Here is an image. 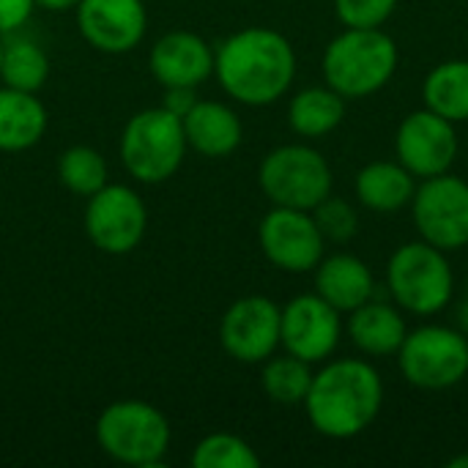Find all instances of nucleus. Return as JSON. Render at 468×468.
Instances as JSON below:
<instances>
[{
    "label": "nucleus",
    "instance_id": "f257e3e1",
    "mask_svg": "<svg viewBox=\"0 0 468 468\" xmlns=\"http://www.w3.org/2000/svg\"><path fill=\"white\" fill-rule=\"evenodd\" d=\"M214 77L233 101L269 107L293 85V44L274 27L236 30L214 49Z\"/></svg>",
    "mask_w": 468,
    "mask_h": 468
},
{
    "label": "nucleus",
    "instance_id": "f03ea898",
    "mask_svg": "<svg viewBox=\"0 0 468 468\" xmlns=\"http://www.w3.org/2000/svg\"><path fill=\"white\" fill-rule=\"evenodd\" d=\"M302 406L315 433L335 441L356 439L384 409L381 373L365 359H326L313 373Z\"/></svg>",
    "mask_w": 468,
    "mask_h": 468
},
{
    "label": "nucleus",
    "instance_id": "7ed1b4c3",
    "mask_svg": "<svg viewBox=\"0 0 468 468\" xmlns=\"http://www.w3.org/2000/svg\"><path fill=\"white\" fill-rule=\"evenodd\" d=\"M398 44L381 27H346L324 49V80L346 101L367 99L398 71Z\"/></svg>",
    "mask_w": 468,
    "mask_h": 468
},
{
    "label": "nucleus",
    "instance_id": "20e7f679",
    "mask_svg": "<svg viewBox=\"0 0 468 468\" xmlns=\"http://www.w3.org/2000/svg\"><path fill=\"white\" fill-rule=\"evenodd\" d=\"M392 302L417 318L439 315L455 296V271L444 250L417 239L400 244L387 263Z\"/></svg>",
    "mask_w": 468,
    "mask_h": 468
},
{
    "label": "nucleus",
    "instance_id": "39448f33",
    "mask_svg": "<svg viewBox=\"0 0 468 468\" xmlns=\"http://www.w3.org/2000/svg\"><path fill=\"white\" fill-rule=\"evenodd\" d=\"M96 444L115 463L154 468L170 450V422L145 400H115L96 420Z\"/></svg>",
    "mask_w": 468,
    "mask_h": 468
},
{
    "label": "nucleus",
    "instance_id": "423d86ee",
    "mask_svg": "<svg viewBox=\"0 0 468 468\" xmlns=\"http://www.w3.org/2000/svg\"><path fill=\"white\" fill-rule=\"evenodd\" d=\"M184 123L165 107H148L134 112L121 132V165L140 184H162L173 178L184 162Z\"/></svg>",
    "mask_w": 468,
    "mask_h": 468
},
{
    "label": "nucleus",
    "instance_id": "0eeeda50",
    "mask_svg": "<svg viewBox=\"0 0 468 468\" xmlns=\"http://www.w3.org/2000/svg\"><path fill=\"white\" fill-rule=\"evenodd\" d=\"M258 184L271 206L313 211L324 197L332 195L335 176L318 148L291 143L263 156L258 167Z\"/></svg>",
    "mask_w": 468,
    "mask_h": 468
},
{
    "label": "nucleus",
    "instance_id": "6e6552de",
    "mask_svg": "<svg viewBox=\"0 0 468 468\" xmlns=\"http://www.w3.org/2000/svg\"><path fill=\"white\" fill-rule=\"evenodd\" d=\"M398 356L403 378L422 392H444L468 376V337L461 329L428 324L406 335Z\"/></svg>",
    "mask_w": 468,
    "mask_h": 468
},
{
    "label": "nucleus",
    "instance_id": "1a4fd4ad",
    "mask_svg": "<svg viewBox=\"0 0 468 468\" xmlns=\"http://www.w3.org/2000/svg\"><path fill=\"white\" fill-rule=\"evenodd\" d=\"M411 219L422 241L455 252L468 247V181L450 173L422 178L411 200Z\"/></svg>",
    "mask_w": 468,
    "mask_h": 468
},
{
    "label": "nucleus",
    "instance_id": "9d476101",
    "mask_svg": "<svg viewBox=\"0 0 468 468\" xmlns=\"http://www.w3.org/2000/svg\"><path fill=\"white\" fill-rule=\"evenodd\" d=\"M148 228V211L143 197L123 184H107L88 197L85 236L107 255H129L140 247Z\"/></svg>",
    "mask_w": 468,
    "mask_h": 468
},
{
    "label": "nucleus",
    "instance_id": "9b49d317",
    "mask_svg": "<svg viewBox=\"0 0 468 468\" xmlns=\"http://www.w3.org/2000/svg\"><path fill=\"white\" fill-rule=\"evenodd\" d=\"M258 244L263 258L288 274L313 271L326 255V239L321 236L313 211L285 206H274L261 219Z\"/></svg>",
    "mask_w": 468,
    "mask_h": 468
},
{
    "label": "nucleus",
    "instance_id": "f8f14e48",
    "mask_svg": "<svg viewBox=\"0 0 468 468\" xmlns=\"http://www.w3.org/2000/svg\"><path fill=\"white\" fill-rule=\"evenodd\" d=\"M395 159L417 181L450 173L458 159L455 123L428 107L409 112L395 132Z\"/></svg>",
    "mask_w": 468,
    "mask_h": 468
},
{
    "label": "nucleus",
    "instance_id": "ddd939ff",
    "mask_svg": "<svg viewBox=\"0 0 468 468\" xmlns=\"http://www.w3.org/2000/svg\"><path fill=\"white\" fill-rule=\"evenodd\" d=\"M282 307L269 296L236 299L219 321V343L225 354L241 365H263L280 348Z\"/></svg>",
    "mask_w": 468,
    "mask_h": 468
},
{
    "label": "nucleus",
    "instance_id": "4468645a",
    "mask_svg": "<svg viewBox=\"0 0 468 468\" xmlns=\"http://www.w3.org/2000/svg\"><path fill=\"white\" fill-rule=\"evenodd\" d=\"M340 337L343 313H337L318 293H302L291 299L280 313V346L310 365L332 359Z\"/></svg>",
    "mask_w": 468,
    "mask_h": 468
},
{
    "label": "nucleus",
    "instance_id": "2eb2a0df",
    "mask_svg": "<svg viewBox=\"0 0 468 468\" xmlns=\"http://www.w3.org/2000/svg\"><path fill=\"white\" fill-rule=\"evenodd\" d=\"M80 36L99 52L123 55L140 47L148 30V11L143 0H80Z\"/></svg>",
    "mask_w": 468,
    "mask_h": 468
},
{
    "label": "nucleus",
    "instance_id": "dca6fc26",
    "mask_svg": "<svg viewBox=\"0 0 468 468\" xmlns=\"http://www.w3.org/2000/svg\"><path fill=\"white\" fill-rule=\"evenodd\" d=\"M148 69L162 88H197L214 77V47L192 30H167L154 41Z\"/></svg>",
    "mask_w": 468,
    "mask_h": 468
},
{
    "label": "nucleus",
    "instance_id": "f3484780",
    "mask_svg": "<svg viewBox=\"0 0 468 468\" xmlns=\"http://www.w3.org/2000/svg\"><path fill=\"white\" fill-rule=\"evenodd\" d=\"M313 271H315V293L343 315H348L351 310L362 307L376 296V277L370 266L351 252L324 255Z\"/></svg>",
    "mask_w": 468,
    "mask_h": 468
},
{
    "label": "nucleus",
    "instance_id": "a211bd4d",
    "mask_svg": "<svg viewBox=\"0 0 468 468\" xmlns=\"http://www.w3.org/2000/svg\"><path fill=\"white\" fill-rule=\"evenodd\" d=\"M186 148L206 159H222L230 156L244 137L241 118L233 107L222 101H200L181 118Z\"/></svg>",
    "mask_w": 468,
    "mask_h": 468
},
{
    "label": "nucleus",
    "instance_id": "6ab92c4d",
    "mask_svg": "<svg viewBox=\"0 0 468 468\" xmlns=\"http://www.w3.org/2000/svg\"><path fill=\"white\" fill-rule=\"evenodd\" d=\"M348 337L365 356H395L409 335L406 313L392 302H378L376 296L362 307L348 313Z\"/></svg>",
    "mask_w": 468,
    "mask_h": 468
},
{
    "label": "nucleus",
    "instance_id": "aec40b11",
    "mask_svg": "<svg viewBox=\"0 0 468 468\" xmlns=\"http://www.w3.org/2000/svg\"><path fill=\"white\" fill-rule=\"evenodd\" d=\"M354 192L362 208L373 214H398L411 206L417 178L398 159H376L356 173Z\"/></svg>",
    "mask_w": 468,
    "mask_h": 468
},
{
    "label": "nucleus",
    "instance_id": "412c9836",
    "mask_svg": "<svg viewBox=\"0 0 468 468\" xmlns=\"http://www.w3.org/2000/svg\"><path fill=\"white\" fill-rule=\"evenodd\" d=\"M47 132V110L36 93L0 88V151L19 154L41 143Z\"/></svg>",
    "mask_w": 468,
    "mask_h": 468
},
{
    "label": "nucleus",
    "instance_id": "4be33fe9",
    "mask_svg": "<svg viewBox=\"0 0 468 468\" xmlns=\"http://www.w3.org/2000/svg\"><path fill=\"white\" fill-rule=\"evenodd\" d=\"M346 118V99L329 85H310L291 96L288 101V126L304 137L318 140L332 134Z\"/></svg>",
    "mask_w": 468,
    "mask_h": 468
},
{
    "label": "nucleus",
    "instance_id": "5701e85b",
    "mask_svg": "<svg viewBox=\"0 0 468 468\" xmlns=\"http://www.w3.org/2000/svg\"><path fill=\"white\" fill-rule=\"evenodd\" d=\"M422 101L452 123L468 121V60H444L433 66L422 82Z\"/></svg>",
    "mask_w": 468,
    "mask_h": 468
},
{
    "label": "nucleus",
    "instance_id": "b1692460",
    "mask_svg": "<svg viewBox=\"0 0 468 468\" xmlns=\"http://www.w3.org/2000/svg\"><path fill=\"white\" fill-rule=\"evenodd\" d=\"M47 77H49V58H47L44 47L30 36H19V30L5 36L3 63H0L3 85L27 90V93H38L44 88Z\"/></svg>",
    "mask_w": 468,
    "mask_h": 468
},
{
    "label": "nucleus",
    "instance_id": "393cba45",
    "mask_svg": "<svg viewBox=\"0 0 468 468\" xmlns=\"http://www.w3.org/2000/svg\"><path fill=\"white\" fill-rule=\"evenodd\" d=\"M313 384V365L293 354H271L261 370V387L277 406H302Z\"/></svg>",
    "mask_w": 468,
    "mask_h": 468
},
{
    "label": "nucleus",
    "instance_id": "a878e982",
    "mask_svg": "<svg viewBox=\"0 0 468 468\" xmlns=\"http://www.w3.org/2000/svg\"><path fill=\"white\" fill-rule=\"evenodd\" d=\"M58 178L69 192L90 197L110 184L107 159L90 145H71L58 156Z\"/></svg>",
    "mask_w": 468,
    "mask_h": 468
},
{
    "label": "nucleus",
    "instance_id": "bb28decb",
    "mask_svg": "<svg viewBox=\"0 0 468 468\" xmlns=\"http://www.w3.org/2000/svg\"><path fill=\"white\" fill-rule=\"evenodd\" d=\"M189 463L195 468H258L261 455L236 433H208L192 450Z\"/></svg>",
    "mask_w": 468,
    "mask_h": 468
},
{
    "label": "nucleus",
    "instance_id": "cd10ccee",
    "mask_svg": "<svg viewBox=\"0 0 468 468\" xmlns=\"http://www.w3.org/2000/svg\"><path fill=\"white\" fill-rule=\"evenodd\" d=\"M313 219L321 230V236L332 244H348L356 230H359V211L354 203L343 200V197H324L315 208H313Z\"/></svg>",
    "mask_w": 468,
    "mask_h": 468
},
{
    "label": "nucleus",
    "instance_id": "c85d7f7f",
    "mask_svg": "<svg viewBox=\"0 0 468 468\" xmlns=\"http://www.w3.org/2000/svg\"><path fill=\"white\" fill-rule=\"evenodd\" d=\"M398 0H335V14L346 27H384Z\"/></svg>",
    "mask_w": 468,
    "mask_h": 468
},
{
    "label": "nucleus",
    "instance_id": "c756f323",
    "mask_svg": "<svg viewBox=\"0 0 468 468\" xmlns=\"http://www.w3.org/2000/svg\"><path fill=\"white\" fill-rule=\"evenodd\" d=\"M36 8V0H0V36L22 30Z\"/></svg>",
    "mask_w": 468,
    "mask_h": 468
},
{
    "label": "nucleus",
    "instance_id": "7c9ffc66",
    "mask_svg": "<svg viewBox=\"0 0 468 468\" xmlns=\"http://www.w3.org/2000/svg\"><path fill=\"white\" fill-rule=\"evenodd\" d=\"M197 104V96H195V88H165V99H162V107L178 118H184L192 107Z\"/></svg>",
    "mask_w": 468,
    "mask_h": 468
},
{
    "label": "nucleus",
    "instance_id": "2f4dec72",
    "mask_svg": "<svg viewBox=\"0 0 468 468\" xmlns=\"http://www.w3.org/2000/svg\"><path fill=\"white\" fill-rule=\"evenodd\" d=\"M77 3H80V0H36V5H38V8L52 11V14L71 11V8H77Z\"/></svg>",
    "mask_w": 468,
    "mask_h": 468
},
{
    "label": "nucleus",
    "instance_id": "473e14b6",
    "mask_svg": "<svg viewBox=\"0 0 468 468\" xmlns=\"http://www.w3.org/2000/svg\"><path fill=\"white\" fill-rule=\"evenodd\" d=\"M458 329L468 337V296L458 304Z\"/></svg>",
    "mask_w": 468,
    "mask_h": 468
},
{
    "label": "nucleus",
    "instance_id": "72a5a7b5",
    "mask_svg": "<svg viewBox=\"0 0 468 468\" xmlns=\"http://www.w3.org/2000/svg\"><path fill=\"white\" fill-rule=\"evenodd\" d=\"M450 468H468V452L466 455H458V458H452L450 463H447Z\"/></svg>",
    "mask_w": 468,
    "mask_h": 468
},
{
    "label": "nucleus",
    "instance_id": "f704fd0d",
    "mask_svg": "<svg viewBox=\"0 0 468 468\" xmlns=\"http://www.w3.org/2000/svg\"><path fill=\"white\" fill-rule=\"evenodd\" d=\"M0 63H3V38H0Z\"/></svg>",
    "mask_w": 468,
    "mask_h": 468
},
{
    "label": "nucleus",
    "instance_id": "c9c22d12",
    "mask_svg": "<svg viewBox=\"0 0 468 468\" xmlns=\"http://www.w3.org/2000/svg\"><path fill=\"white\" fill-rule=\"evenodd\" d=\"M466 296H468V277H466Z\"/></svg>",
    "mask_w": 468,
    "mask_h": 468
}]
</instances>
